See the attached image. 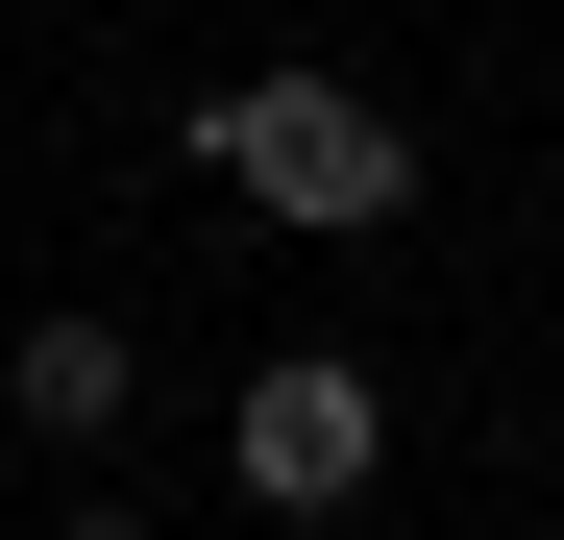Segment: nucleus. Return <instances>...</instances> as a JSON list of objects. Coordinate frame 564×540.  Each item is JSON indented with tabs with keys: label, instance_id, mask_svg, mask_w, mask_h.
<instances>
[{
	"label": "nucleus",
	"instance_id": "nucleus-1",
	"mask_svg": "<svg viewBox=\"0 0 564 540\" xmlns=\"http://www.w3.org/2000/svg\"><path fill=\"white\" fill-rule=\"evenodd\" d=\"M197 172H221L246 222H295V246H368V222L417 197V123L295 50V74H221V99H197Z\"/></svg>",
	"mask_w": 564,
	"mask_h": 540
},
{
	"label": "nucleus",
	"instance_id": "nucleus-2",
	"mask_svg": "<svg viewBox=\"0 0 564 540\" xmlns=\"http://www.w3.org/2000/svg\"><path fill=\"white\" fill-rule=\"evenodd\" d=\"M368 467H393V393H368L344 344H270L221 393V492L246 516H368Z\"/></svg>",
	"mask_w": 564,
	"mask_h": 540
},
{
	"label": "nucleus",
	"instance_id": "nucleus-3",
	"mask_svg": "<svg viewBox=\"0 0 564 540\" xmlns=\"http://www.w3.org/2000/svg\"><path fill=\"white\" fill-rule=\"evenodd\" d=\"M0 393H25L50 442H123V393H148V344H123V320H25V344H0Z\"/></svg>",
	"mask_w": 564,
	"mask_h": 540
},
{
	"label": "nucleus",
	"instance_id": "nucleus-4",
	"mask_svg": "<svg viewBox=\"0 0 564 540\" xmlns=\"http://www.w3.org/2000/svg\"><path fill=\"white\" fill-rule=\"evenodd\" d=\"M74 540H148V516H74Z\"/></svg>",
	"mask_w": 564,
	"mask_h": 540
}]
</instances>
